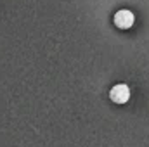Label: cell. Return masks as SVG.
Masks as SVG:
<instances>
[{
	"label": "cell",
	"instance_id": "obj_1",
	"mask_svg": "<svg viewBox=\"0 0 149 147\" xmlns=\"http://www.w3.org/2000/svg\"><path fill=\"white\" fill-rule=\"evenodd\" d=\"M113 23H114V26L120 28V30H128V28L134 26V23H135V16H134L132 10L121 9V10H118V12L114 14Z\"/></svg>",
	"mask_w": 149,
	"mask_h": 147
},
{
	"label": "cell",
	"instance_id": "obj_2",
	"mask_svg": "<svg viewBox=\"0 0 149 147\" xmlns=\"http://www.w3.org/2000/svg\"><path fill=\"white\" fill-rule=\"evenodd\" d=\"M109 99L114 104H127L130 99V88L125 83H118L109 90Z\"/></svg>",
	"mask_w": 149,
	"mask_h": 147
}]
</instances>
